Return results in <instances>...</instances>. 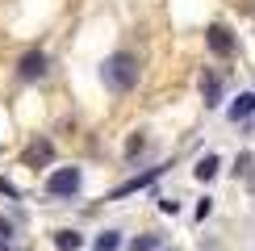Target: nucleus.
Instances as JSON below:
<instances>
[{"label":"nucleus","mask_w":255,"mask_h":251,"mask_svg":"<svg viewBox=\"0 0 255 251\" xmlns=\"http://www.w3.org/2000/svg\"><path fill=\"white\" fill-rule=\"evenodd\" d=\"M101 76H105V84H109L113 92H130L138 84V63H134V55H113L101 67Z\"/></svg>","instance_id":"nucleus-1"},{"label":"nucleus","mask_w":255,"mask_h":251,"mask_svg":"<svg viewBox=\"0 0 255 251\" xmlns=\"http://www.w3.org/2000/svg\"><path fill=\"white\" fill-rule=\"evenodd\" d=\"M46 193L50 197H76L80 193V167H59L46 180Z\"/></svg>","instance_id":"nucleus-2"},{"label":"nucleus","mask_w":255,"mask_h":251,"mask_svg":"<svg viewBox=\"0 0 255 251\" xmlns=\"http://www.w3.org/2000/svg\"><path fill=\"white\" fill-rule=\"evenodd\" d=\"M50 159H55V142L50 138H34L25 151H21V163L25 167H50Z\"/></svg>","instance_id":"nucleus-3"},{"label":"nucleus","mask_w":255,"mask_h":251,"mask_svg":"<svg viewBox=\"0 0 255 251\" xmlns=\"http://www.w3.org/2000/svg\"><path fill=\"white\" fill-rule=\"evenodd\" d=\"M205 42H209V50H214L218 59L235 55V29H230V25H209L205 29Z\"/></svg>","instance_id":"nucleus-4"},{"label":"nucleus","mask_w":255,"mask_h":251,"mask_svg":"<svg viewBox=\"0 0 255 251\" xmlns=\"http://www.w3.org/2000/svg\"><path fill=\"white\" fill-rule=\"evenodd\" d=\"M17 76H21V80H38V76H46V55H42V50H29V55H21Z\"/></svg>","instance_id":"nucleus-5"},{"label":"nucleus","mask_w":255,"mask_h":251,"mask_svg":"<svg viewBox=\"0 0 255 251\" xmlns=\"http://www.w3.org/2000/svg\"><path fill=\"white\" fill-rule=\"evenodd\" d=\"M201 97H205L209 109H218V105H222V80H218V71H214V67L201 71Z\"/></svg>","instance_id":"nucleus-6"},{"label":"nucleus","mask_w":255,"mask_h":251,"mask_svg":"<svg viewBox=\"0 0 255 251\" xmlns=\"http://www.w3.org/2000/svg\"><path fill=\"white\" fill-rule=\"evenodd\" d=\"M163 176V167H151V172H142V176H134V180H126L118 193H113V201H122V197H130V193H138V188H146L151 180H159Z\"/></svg>","instance_id":"nucleus-7"},{"label":"nucleus","mask_w":255,"mask_h":251,"mask_svg":"<svg viewBox=\"0 0 255 251\" xmlns=\"http://www.w3.org/2000/svg\"><path fill=\"white\" fill-rule=\"evenodd\" d=\"M255 113V92H243V97H235V105H230V118L243 122V118H251Z\"/></svg>","instance_id":"nucleus-8"},{"label":"nucleus","mask_w":255,"mask_h":251,"mask_svg":"<svg viewBox=\"0 0 255 251\" xmlns=\"http://www.w3.org/2000/svg\"><path fill=\"white\" fill-rule=\"evenodd\" d=\"M80 243H84L80 230H59V235H55V247L59 251H80Z\"/></svg>","instance_id":"nucleus-9"},{"label":"nucleus","mask_w":255,"mask_h":251,"mask_svg":"<svg viewBox=\"0 0 255 251\" xmlns=\"http://www.w3.org/2000/svg\"><path fill=\"white\" fill-rule=\"evenodd\" d=\"M218 167H222V163H218V155H205V159L197 163V180H214Z\"/></svg>","instance_id":"nucleus-10"},{"label":"nucleus","mask_w":255,"mask_h":251,"mask_svg":"<svg viewBox=\"0 0 255 251\" xmlns=\"http://www.w3.org/2000/svg\"><path fill=\"white\" fill-rule=\"evenodd\" d=\"M122 247V235H118V230H105V235L97 239V251H118Z\"/></svg>","instance_id":"nucleus-11"},{"label":"nucleus","mask_w":255,"mask_h":251,"mask_svg":"<svg viewBox=\"0 0 255 251\" xmlns=\"http://www.w3.org/2000/svg\"><path fill=\"white\" fill-rule=\"evenodd\" d=\"M155 247H159V235H142L130 243V251H155Z\"/></svg>","instance_id":"nucleus-12"},{"label":"nucleus","mask_w":255,"mask_h":251,"mask_svg":"<svg viewBox=\"0 0 255 251\" xmlns=\"http://www.w3.org/2000/svg\"><path fill=\"white\" fill-rule=\"evenodd\" d=\"M142 146H146V138H142V134H134V138H130V142H126V155H130V159H134V155H138V151H142Z\"/></svg>","instance_id":"nucleus-13"},{"label":"nucleus","mask_w":255,"mask_h":251,"mask_svg":"<svg viewBox=\"0 0 255 251\" xmlns=\"http://www.w3.org/2000/svg\"><path fill=\"white\" fill-rule=\"evenodd\" d=\"M247 172H251V155H247V151H243V155H239V159H235V176H247Z\"/></svg>","instance_id":"nucleus-14"},{"label":"nucleus","mask_w":255,"mask_h":251,"mask_svg":"<svg viewBox=\"0 0 255 251\" xmlns=\"http://www.w3.org/2000/svg\"><path fill=\"white\" fill-rule=\"evenodd\" d=\"M209 209H214V201H209V197H201V205H197V218H209Z\"/></svg>","instance_id":"nucleus-15"},{"label":"nucleus","mask_w":255,"mask_h":251,"mask_svg":"<svg viewBox=\"0 0 255 251\" xmlns=\"http://www.w3.org/2000/svg\"><path fill=\"white\" fill-rule=\"evenodd\" d=\"M0 239H8V222H4V218H0Z\"/></svg>","instance_id":"nucleus-16"},{"label":"nucleus","mask_w":255,"mask_h":251,"mask_svg":"<svg viewBox=\"0 0 255 251\" xmlns=\"http://www.w3.org/2000/svg\"><path fill=\"white\" fill-rule=\"evenodd\" d=\"M0 251H8V243H4V239H0Z\"/></svg>","instance_id":"nucleus-17"}]
</instances>
